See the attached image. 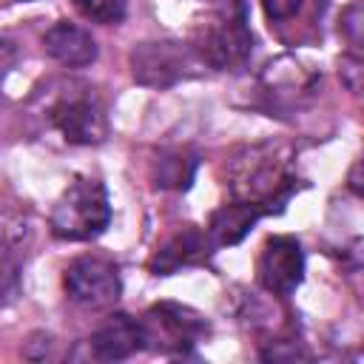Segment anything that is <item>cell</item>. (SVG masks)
Segmentation results:
<instances>
[{"label": "cell", "mask_w": 364, "mask_h": 364, "mask_svg": "<svg viewBox=\"0 0 364 364\" xmlns=\"http://www.w3.org/2000/svg\"><path fill=\"white\" fill-rule=\"evenodd\" d=\"M225 185L236 202H247L262 213H273L282 210V205L296 191V173L279 145L262 142L230 156Z\"/></svg>", "instance_id": "cell-1"}, {"label": "cell", "mask_w": 364, "mask_h": 364, "mask_svg": "<svg viewBox=\"0 0 364 364\" xmlns=\"http://www.w3.org/2000/svg\"><path fill=\"white\" fill-rule=\"evenodd\" d=\"M191 48L210 68L228 71L245 65L253 51V34L247 28V14L242 0H228L216 14L193 28Z\"/></svg>", "instance_id": "cell-2"}, {"label": "cell", "mask_w": 364, "mask_h": 364, "mask_svg": "<svg viewBox=\"0 0 364 364\" xmlns=\"http://www.w3.org/2000/svg\"><path fill=\"white\" fill-rule=\"evenodd\" d=\"M111 222V202L105 185L91 176H77L57 199L51 210V233L65 242L97 239Z\"/></svg>", "instance_id": "cell-3"}, {"label": "cell", "mask_w": 364, "mask_h": 364, "mask_svg": "<svg viewBox=\"0 0 364 364\" xmlns=\"http://www.w3.org/2000/svg\"><path fill=\"white\" fill-rule=\"evenodd\" d=\"M131 74L139 85L165 91L182 80L196 77L205 63L191 48V43L179 40H154V43H136L128 54Z\"/></svg>", "instance_id": "cell-4"}, {"label": "cell", "mask_w": 364, "mask_h": 364, "mask_svg": "<svg viewBox=\"0 0 364 364\" xmlns=\"http://www.w3.org/2000/svg\"><path fill=\"white\" fill-rule=\"evenodd\" d=\"M142 347L156 353H188L193 344H199L208 336V321L202 313L185 304L162 301L154 304L142 321Z\"/></svg>", "instance_id": "cell-5"}, {"label": "cell", "mask_w": 364, "mask_h": 364, "mask_svg": "<svg viewBox=\"0 0 364 364\" xmlns=\"http://www.w3.org/2000/svg\"><path fill=\"white\" fill-rule=\"evenodd\" d=\"M51 125L71 145H100L108 136V114L91 88L68 91L48 108Z\"/></svg>", "instance_id": "cell-6"}, {"label": "cell", "mask_w": 364, "mask_h": 364, "mask_svg": "<svg viewBox=\"0 0 364 364\" xmlns=\"http://www.w3.org/2000/svg\"><path fill=\"white\" fill-rule=\"evenodd\" d=\"M65 293L71 301L100 310V307H111L119 293H122V282H119V270L111 259L105 256H80L65 267L63 276Z\"/></svg>", "instance_id": "cell-7"}, {"label": "cell", "mask_w": 364, "mask_h": 364, "mask_svg": "<svg viewBox=\"0 0 364 364\" xmlns=\"http://www.w3.org/2000/svg\"><path fill=\"white\" fill-rule=\"evenodd\" d=\"M304 276V253L296 236L276 233L267 236L256 259V279L273 296H290Z\"/></svg>", "instance_id": "cell-8"}, {"label": "cell", "mask_w": 364, "mask_h": 364, "mask_svg": "<svg viewBox=\"0 0 364 364\" xmlns=\"http://www.w3.org/2000/svg\"><path fill=\"white\" fill-rule=\"evenodd\" d=\"M88 344V355L97 361H122L131 358L136 350H142V327L136 318L125 313H114L105 324H100Z\"/></svg>", "instance_id": "cell-9"}, {"label": "cell", "mask_w": 364, "mask_h": 364, "mask_svg": "<svg viewBox=\"0 0 364 364\" xmlns=\"http://www.w3.org/2000/svg\"><path fill=\"white\" fill-rule=\"evenodd\" d=\"M208 250H210L208 233H202L193 225H185L154 250L148 267H151L154 276H171V273H176L182 267H188V264L202 262L208 256Z\"/></svg>", "instance_id": "cell-10"}, {"label": "cell", "mask_w": 364, "mask_h": 364, "mask_svg": "<svg viewBox=\"0 0 364 364\" xmlns=\"http://www.w3.org/2000/svg\"><path fill=\"white\" fill-rule=\"evenodd\" d=\"M43 48L48 57H54L60 65H68V68H85L97 60V43L91 31L68 20H60L51 28H46Z\"/></svg>", "instance_id": "cell-11"}, {"label": "cell", "mask_w": 364, "mask_h": 364, "mask_svg": "<svg viewBox=\"0 0 364 364\" xmlns=\"http://www.w3.org/2000/svg\"><path fill=\"white\" fill-rule=\"evenodd\" d=\"M264 213L256 208V205H247V202H230V205H222L219 210H213L210 222H208V239H210V247H225V245H236L242 242L253 225L262 219Z\"/></svg>", "instance_id": "cell-12"}, {"label": "cell", "mask_w": 364, "mask_h": 364, "mask_svg": "<svg viewBox=\"0 0 364 364\" xmlns=\"http://www.w3.org/2000/svg\"><path fill=\"white\" fill-rule=\"evenodd\" d=\"M196 171V159L188 151H173V154H162V159L156 162V185L159 188H176L185 191L193 179Z\"/></svg>", "instance_id": "cell-13"}, {"label": "cell", "mask_w": 364, "mask_h": 364, "mask_svg": "<svg viewBox=\"0 0 364 364\" xmlns=\"http://www.w3.org/2000/svg\"><path fill=\"white\" fill-rule=\"evenodd\" d=\"M71 3L91 23L114 26L125 17V0H71Z\"/></svg>", "instance_id": "cell-14"}, {"label": "cell", "mask_w": 364, "mask_h": 364, "mask_svg": "<svg viewBox=\"0 0 364 364\" xmlns=\"http://www.w3.org/2000/svg\"><path fill=\"white\" fill-rule=\"evenodd\" d=\"M304 0H262V9L267 14V20L279 23V20H290L293 14H299Z\"/></svg>", "instance_id": "cell-15"}, {"label": "cell", "mask_w": 364, "mask_h": 364, "mask_svg": "<svg viewBox=\"0 0 364 364\" xmlns=\"http://www.w3.org/2000/svg\"><path fill=\"white\" fill-rule=\"evenodd\" d=\"M341 28L347 31V37H350V46H355L358 48V28H361V6L358 3H353L347 11H344V17H341Z\"/></svg>", "instance_id": "cell-16"}, {"label": "cell", "mask_w": 364, "mask_h": 364, "mask_svg": "<svg viewBox=\"0 0 364 364\" xmlns=\"http://www.w3.org/2000/svg\"><path fill=\"white\" fill-rule=\"evenodd\" d=\"M14 63H17V48L0 37V77H6L14 68Z\"/></svg>", "instance_id": "cell-17"}]
</instances>
